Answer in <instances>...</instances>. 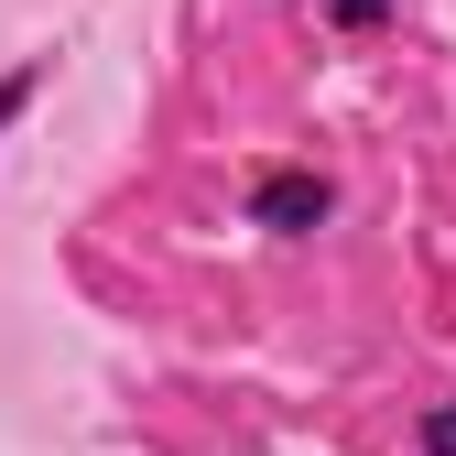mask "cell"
<instances>
[{
	"label": "cell",
	"instance_id": "obj_1",
	"mask_svg": "<svg viewBox=\"0 0 456 456\" xmlns=\"http://www.w3.org/2000/svg\"><path fill=\"white\" fill-rule=\"evenodd\" d=\"M337 217V185L315 175V163H261L250 175V228H272V240H305V228Z\"/></svg>",
	"mask_w": 456,
	"mask_h": 456
},
{
	"label": "cell",
	"instance_id": "obj_2",
	"mask_svg": "<svg viewBox=\"0 0 456 456\" xmlns=\"http://www.w3.org/2000/svg\"><path fill=\"white\" fill-rule=\"evenodd\" d=\"M44 98V54H22V66L12 77H0V142H12V120H22V109Z\"/></svg>",
	"mask_w": 456,
	"mask_h": 456
},
{
	"label": "cell",
	"instance_id": "obj_4",
	"mask_svg": "<svg viewBox=\"0 0 456 456\" xmlns=\"http://www.w3.org/2000/svg\"><path fill=\"white\" fill-rule=\"evenodd\" d=\"M424 456H456V403H435V413H424Z\"/></svg>",
	"mask_w": 456,
	"mask_h": 456
},
{
	"label": "cell",
	"instance_id": "obj_3",
	"mask_svg": "<svg viewBox=\"0 0 456 456\" xmlns=\"http://www.w3.org/2000/svg\"><path fill=\"white\" fill-rule=\"evenodd\" d=\"M380 12H391V0H326V22H337V33H370Z\"/></svg>",
	"mask_w": 456,
	"mask_h": 456
}]
</instances>
